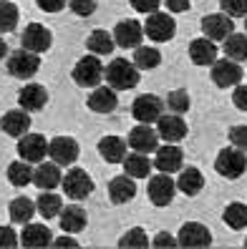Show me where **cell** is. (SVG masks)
<instances>
[{
  "label": "cell",
  "mask_w": 247,
  "mask_h": 249,
  "mask_svg": "<svg viewBox=\"0 0 247 249\" xmlns=\"http://www.w3.org/2000/svg\"><path fill=\"white\" fill-rule=\"evenodd\" d=\"M139 68L136 63H129L126 58H114V61L106 66V81L111 89L116 91H129L139 83Z\"/></svg>",
  "instance_id": "1"
},
{
  "label": "cell",
  "mask_w": 247,
  "mask_h": 249,
  "mask_svg": "<svg viewBox=\"0 0 247 249\" xmlns=\"http://www.w3.org/2000/svg\"><path fill=\"white\" fill-rule=\"evenodd\" d=\"M247 151L237 149L235 143L227 146V149H222L220 154H217V161H214V169L220 177L225 179H240L242 174L247 171Z\"/></svg>",
  "instance_id": "2"
},
{
  "label": "cell",
  "mask_w": 247,
  "mask_h": 249,
  "mask_svg": "<svg viewBox=\"0 0 247 249\" xmlns=\"http://www.w3.org/2000/svg\"><path fill=\"white\" fill-rule=\"evenodd\" d=\"M74 81L81 89H96V86L106 78V68L101 66V61L96 55H83L81 61L74 66Z\"/></svg>",
  "instance_id": "3"
},
{
  "label": "cell",
  "mask_w": 247,
  "mask_h": 249,
  "mask_svg": "<svg viewBox=\"0 0 247 249\" xmlns=\"http://www.w3.org/2000/svg\"><path fill=\"white\" fill-rule=\"evenodd\" d=\"M38 68H40V58L33 51L20 48V51H13L8 58V73L13 78H31L38 73Z\"/></svg>",
  "instance_id": "4"
},
{
  "label": "cell",
  "mask_w": 247,
  "mask_h": 249,
  "mask_svg": "<svg viewBox=\"0 0 247 249\" xmlns=\"http://www.w3.org/2000/svg\"><path fill=\"white\" fill-rule=\"evenodd\" d=\"M144 31H147L149 40L154 43H167L174 38V33H177V23H174L171 16H167V13H149L147 23H144Z\"/></svg>",
  "instance_id": "5"
},
{
  "label": "cell",
  "mask_w": 247,
  "mask_h": 249,
  "mask_svg": "<svg viewBox=\"0 0 247 249\" xmlns=\"http://www.w3.org/2000/svg\"><path fill=\"white\" fill-rule=\"evenodd\" d=\"M245 78V73L240 68V61L232 58H222V61L212 63V81L220 89H229V86H240V81Z\"/></svg>",
  "instance_id": "6"
},
{
  "label": "cell",
  "mask_w": 247,
  "mask_h": 249,
  "mask_svg": "<svg viewBox=\"0 0 247 249\" xmlns=\"http://www.w3.org/2000/svg\"><path fill=\"white\" fill-rule=\"evenodd\" d=\"M177 239H179V247H187V249H205V247L212 244V234H209V229H207L205 224L187 222V224H182Z\"/></svg>",
  "instance_id": "7"
},
{
  "label": "cell",
  "mask_w": 247,
  "mask_h": 249,
  "mask_svg": "<svg viewBox=\"0 0 247 249\" xmlns=\"http://www.w3.org/2000/svg\"><path fill=\"white\" fill-rule=\"evenodd\" d=\"M202 33L212 40H225L227 36L235 33V20L227 13H209L202 18Z\"/></svg>",
  "instance_id": "8"
},
{
  "label": "cell",
  "mask_w": 247,
  "mask_h": 249,
  "mask_svg": "<svg viewBox=\"0 0 247 249\" xmlns=\"http://www.w3.org/2000/svg\"><path fill=\"white\" fill-rule=\"evenodd\" d=\"M63 192H66V196H71V199H86L91 192H94V181H91V177L86 174L83 169H68V174L63 177Z\"/></svg>",
  "instance_id": "9"
},
{
  "label": "cell",
  "mask_w": 247,
  "mask_h": 249,
  "mask_svg": "<svg viewBox=\"0 0 247 249\" xmlns=\"http://www.w3.org/2000/svg\"><path fill=\"white\" fill-rule=\"evenodd\" d=\"M51 43H53V36L46 25H40V23H31L23 31L20 36V46L25 51H33V53H46L51 48Z\"/></svg>",
  "instance_id": "10"
},
{
  "label": "cell",
  "mask_w": 247,
  "mask_h": 249,
  "mask_svg": "<svg viewBox=\"0 0 247 249\" xmlns=\"http://www.w3.org/2000/svg\"><path fill=\"white\" fill-rule=\"evenodd\" d=\"M174 192H177V184L171 181V177H167V174L162 171L159 177H152L149 179V201L154 204V207H169L171 199H174Z\"/></svg>",
  "instance_id": "11"
},
{
  "label": "cell",
  "mask_w": 247,
  "mask_h": 249,
  "mask_svg": "<svg viewBox=\"0 0 247 249\" xmlns=\"http://www.w3.org/2000/svg\"><path fill=\"white\" fill-rule=\"evenodd\" d=\"M159 131L152 128V124H139L129 131V146L139 154H149V151H156L159 149Z\"/></svg>",
  "instance_id": "12"
},
{
  "label": "cell",
  "mask_w": 247,
  "mask_h": 249,
  "mask_svg": "<svg viewBox=\"0 0 247 249\" xmlns=\"http://www.w3.org/2000/svg\"><path fill=\"white\" fill-rule=\"evenodd\" d=\"M48 141L46 136H40V134H28V136H20L18 141V156L25 159V161H31V164H40L43 159L48 156Z\"/></svg>",
  "instance_id": "13"
},
{
  "label": "cell",
  "mask_w": 247,
  "mask_h": 249,
  "mask_svg": "<svg viewBox=\"0 0 247 249\" xmlns=\"http://www.w3.org/2000/svg\"><path fill=\"white\" fill-rule=\"evenodd\" d=\"M147 31L139 20H121L119 25L114 28V38H116V46L119 48H139Z\"/></svg>",
  "instance_id": "14"
},
{
  "label": "cell",
  "mask_w": 247,
  "mask_h": 249,
  "mask_svg": "<svg viewBox=\"0 0 247 249\" xmlns=\"http://www.w3.org/2000/svg\"><path fill=\"white\" fill-rule=\"evenodd\" d=\"M162 108H164V104H162L156 96L144 93V96H139V98L134 101L132 113H134V119H136L139 124H154V121L162 119Z\"/></svg>",
  "instance_id": "15"
},
{
  "label": "cell",
  "mask_w": 247,
  "mask_h": 249,
  "mask_svg": "<svg viewBox=\"0 0 247 249\" xmlns=\"http://www.w3.org/2000/svg\"><path fill=\"white\" fill-rule=\"evenodd\" d=\"M48 156L58 166H71L78 159V143L74 139H68V136H58L48 146Z\"/></svg>",
  "instance_id": "16"
},
{
  "label": "cell",
  "mask_w": 247,
  "mask_h": 249,
  "mask_svg": "<svg viewBox=\"0 0 247 249\" xmlns=\"http://www.w3.org/2000/svg\"><path fill=\"white\" fill-rule=\"evenodd\" d=\"M184 164V154L177 143H167V146H159L156 149V159H154V166L164 174H174V171H182Z\"/></svg>",
  "instance_id": "17"
},
{
  "label": "cell",
  "mask_w": 247,
  "mask_h": 249,
  "mask_svg": "<svg viewBox=\"0 0 247 249\" xmlns=\"http://www.w3.org/2000/svg\"><path fill=\"white\" fill-rule=\"evenodd\" d=\"M86 106L96 113H111L119 106V96H116V89L111 86H96L94 93L86 98Z\"/></svg>",
  "instance_id": "18"
},
{
  "label": "cell",
  "mask_w": 247,
  "mask_h": 249,
  "mask_svg": "<svg viewBox=\"0 0 247 249\" xmlns=\"http://www.w3.org/2000/svg\"><path fill=\"white\" fill-rule=\"evenodd\" d=\"M156 131L167 143H179L187 136V124L182 119V113H174V116H162L156 121Z\"/></svg>",
  "instance_id": "19"
},
{
  "label": "cell",
  "mask_w": 247,
  "mask_h": 249,
  "mask_svg": "<svg viewBox=\"0 0 247 249\" xmlns=\"http://www.w3.org/2000/svg\"><path fill=\"white\" fill-rule=\"evenodd\" d=\"M33 184L40 189V192H53L58 184H63V174H61V166L51 161V164H38L36 174H33Z\"/></svg>",
  "instance_id": "20"
},
{
  "label": "cell",
  "mask_w": 247,
  "mask_h": 249,
  "mask_svg": "<svg viewBox=\"0 0 247 249\" xmlns=\"http://www.w3.org/2000/svg\"><path fill=\"white\" fill-rule=\"evenodd\" d=\"M18 104L25 111H40L43 106L48 104V91L43 89L40 83H28L18 93Z\"/></svg>",
  "instance_id": "21"
},
{
  "label": "cell",
  "mask_w": 247,
  "mask_h": 249,
  "mask_svg": "<svg viewBox=\"0 0 247 249\" xmlns=\"http://www.w3.org/2000/svg\"><path fill=\"white\" fill-rule=\"evenodd\" d=\"M98 154L106 164H124L126 159V141L119 136H104L98 141Z\"/></svg>",
  "instance_id": "22"
},
{
  "label": "cell",
  "mask_w": 247,
  "mask_h": 249,
  "mask_svg": "<svg viewBox=\"0 0 247 249\" xmlns=\"http://www.w3.org/2000/svg\"><path fill=\"white\" fill-rule=\"evenodd\" d=\"M190 58L194 66H212L217 61V46L212 38H197L190 43Z\"/></svg>",
  "instance_id": "23"
},
{
  "label": "cell",
  "mask_w": 247,
  "mask_h": 249,
  "mask_svg": "<svg viewBox=\"0 0 247 249\" xmlns=\"http://www.w3.org/2000/svg\"><path fill=\"white\" fill-rule=\"evenodd\" d=\"M136 194V184H134V177H129V174H124V177H114L109 181V196L114 204H126L132 201Z\"/></svg>",
  "instance_id": "24"
},
{
  "label": "cell",
  "mask_w": 247,
  "mask_h": 249,
  "mask_svg": "<svg viewBox=\"0 0 247 249\" xmlns=\"http://www.w3.org/2000/svg\"><path fill=\"white\" fill-rule=\"evenodd\" d=\"M51 229L46 224H31L28 222L23 234H20V244L23 247H31V249H40V247H48L51 244Z\"/></svg>",
  "instance_id": "25"
},
{
  "label": "cell",
  "mask_w": 247,
  "mask_h": 249,
  "mask_svg": "<svg viewBox=\"0 0 247 249\" xmlns=\"http://www.w3.org/2000/svg\"><path fill=\"white\" fill-rule=\"evenodd\" d=\"M28 113H31V111H25V108L8 111L3 116V131L8 136H25L28 128H31V116H28Z\"/></svg>",
  "instance_id": "26"
},
{
  "label": "cell",
  "mask_w": 247,
  "mask_h": 249,
  "mask_svg": "<svg viewBox=\"0 0 247 249\" xmlns=\"http://www.w3.org/2000/svg\"><path fill=\"white\" fill-rule=\"evenodd\" d=\"M58 222H61V229L66 234H78L86 229V212L74 204V207H66L61 214H58Z\"/></svg>",
  "instance_id": "27"
},
{
  "label": "cell",
  "mask_w": 247,
  "mask_h": 249,
  "mask_svg": "<svg viewBox=\"0 0 247 249\" xmlns=\"http://www.w3.org/2000/svg\"><path fill=\"white\" fill-rule=\"evenodd\" d=\"M202 186H205V177H202V171L197 166H190V169H182L179 171V179H177V189L187 196H194L202 192Z\"/></svg>",
  "instance_id": "28"
},
{
  "label": "cell",
  "mask_w": 247,
  "mask_h": 249,
  "mask_svg": "<svg viewBox=\"0 0 247 249\" xmlns=\"http://www.w3.org/2000/svg\"><path fill=\"white\" fill-rule=\"evenodd\" d=\"M114 46H116L114 33L101 31V28H98V31H94L89 38H86V48H89L91 53H96V55H111Z\"/></svg>",
  "instance_id": "29"
},
{
  "label": "cell",
  "mask_w": 247,
  "mask_h": 249,
  "mask_svg": "<svg viewBox=\"0 0 247 249\" xmlns=\"http://www.w3.org/2000/svg\"><path fill=\"white\" fill-rule=\"evenodd\" d=\"M36 212H38V204H33L31 199H25V196H18V199L10 201V219L16 224H28Z\"/></svg>",
  "instance_id": "30"
},
{
  "label": "cell",
  "mask_w": 247,
  "mask_h": 249,
  "mask_svg": "<svg viewBox=\"0 0 247 249\" xmlns=\"http://www.w3.org/2000/svg\"><path fill=\"white\" fill-rule=\"evenodd\" d=\"M222 51L227 58L232 61H247V36H240V33H232L222 40Z\"/></svg>",
  "instance_id": "31"
},
{
  "label": "cell",
  "mask_w": 247,
  "mask_h": 249,
  "mask_svg": "<svg viewBox=\"0 0 247 249\" xmlns=\"http://www.w3.org/2000/svg\"><path fill=\"white\" fill-rule=\"evenodd\" d=\"M33 169H31V161H25V159H20V161H13V164L8 166V181L13 184V186H28L33 181Z\"/></svg>",
  "instance_id": "32"
},
{
  "label": "cell",
  "mask_w": 247,
  "mask_h": 249,
  "mask_svg": "<svg viewBox=\"0 0 247 249\" xmlns=\"http://www.w3.org/2000/svg\"><path fill=\"white\" fill-rule=\"evenodd\" d=\"M124 171L129 174V177H134V179H147L149 171H152V164H149V159L144 154L134 151L132 156L124 159Z\"/></svg>",
  "instance_id": "33"
},
{
  "label": "cell",
  "mask_w": 247,
  "mask_h": 249,
  "mask_svg": "<svg viewBox=\"0 0 247 249\" xmlns=\"http://www.w3.org/2000/svg\"><path fill=\"white\" fill-rule=\"evenodd\" d=\"M38 214L40 216H46V219H53V216H58L63 212V201H61V196L58 194H53V192H43L40 196H38Z\"/></svg>",
  "instance_id": "34"
},
{
  "label": "cell",
  "mask_w": 247,
  "mask_h": 249,
  "mask_svg": "<svg viewBox=\"0 0 247 249\" xmlns=\"http://www.w3.org/2000/svg\"><path fill=\"white\" fill-rule=\"evenodd\" d=\"M134 51H136V53H134V63H136L139 71H152V68H156L159 63H162V53H159L156 48L139 46V48H134Z\"/></svg>",
  "instance_id": "35"
},
{
  "label": "cell",
  "mask_w": 247,
  "mask_h": 249,
  "mask_svg": "<svg viewBox=\"0 0 247 249\" xmlns=\"http://www.w3.org/2000/svg\"><path fill=\"white\" fill-rule=\"evenodd\" d=\"M222 219H225V224L229 229L240 231V229L247 227V207H245V204H240V201L229 204V207L225 209V214H222Z\"/></svg>",
  "instance_id": "36"
},
{
  "label": "cell",
  "mask_w": 247,
  "mask_h": 249,
  "mask_svg": "<svg viewBox=\"0 0 247 249\" xmlns=\"http://www.w3.org/2000/svg\"><path fill=\"white\" fill-rule=\"evenodd\" d=\"M18 25V8L10 0H3L0 3V31L3 33H13Z\"/></svg>",
  "instance_id": "37"
},
{
  "label": "cell",
  "mask_w": 247,
  "mask_h": 249,
  "mask_svg": "<svg viewBox=\"0 0 247 249\" xmlns=\"http://www.w3.org/2000/svg\"><path fill=\"white\" fill-rule=\"evenodd\" d=\"M119 247H136V249H144V247H149V237H147V231H144L141 227H134V229H129L124 237L119 239Z\"/></svg>",
  "instance_id": "38"
},
{
  "label": "cell",
  "mask_w": 247,
  "mask_h": 249,
  "mask_svg": "<svg viewBox=\"0 0 247 249\" xmlns=\"http://www.w3.org/2000/svg\"><path fill=\"white\" fill-rule=\"evenodd\" d=\"M167 106H169L171 113H187V111H190V93H187L184 89L171 91L167 96Z\"/></svg>",
  "instance_id": "39"
},
{
  "label": "cell",
  "mask_w": 247,
  "mask_h": 249,
  "mask_svg": "<svg viewBox=\"0 0 247 249\" xmlns=\"http://www.w3.org/2000/svg\"><path fill=\"white\" fill-rule=\"evenodd\" d=\"M220 8H222V13H227L232 18L247 16V0H220Z\"/></svg>",
  "instance_id": "40"
},
{
  "label": "cell",
  "mask_w": 247,
  "mask_h": 249,
  "mask_svg": "<svg viewBox=\"0 0 247 249\" xmlns=\"http://www.w3.org/2000/svg\"><path fill=\"white\" fill-rule=\"evenodd\" d=\"M68 5H71V10H74L76 16L89 18L91 13L96 10V0H68Z\"/></svg>",
  "instance_id": "41"
},
{
  "label": "cell",
  "mask_w": 247,
  "mask_h": 249,
  "mask_svg": "<svg viewBox=\"0 0 247 249\" xmlns=\"http://www.w3.org/2000/svg\"><path fill=\"white\" fill-rule=\"evenodd\" d=\"M229 141L237 146V149L247 151V126H232L229 128Z\"/></svg>",
  "instance_id": "42"
},
{
  "label": "cell",
  "mask_w": 247,
  "mask_h": 249,
  "mask_svg": "<svg viewBox=\"0 0 247 249\" xmlns=\"http://www.w3.org/2000/svg\"><path fill=\"white\" fill-rule=\"evenodd\" d=\"M159 5H162V0H132V8L136 13H156Z\"/></svg>",
  "instance_id": "43"
},
{
  "label": "cell",
  "mask_w": 247,
  "mask_h": 249,
  "mask_svg": "<svg viewBox=\"0 0 247 249\" xmlns=\"http://www.w3.org/2000/svg\"><path fill=\"white\" fill-rule=\"evenodd\" d=\"M156 249H167V247H177L179 244V239H174L169 231H159L156 237H154V242H152Z\"/></svg>",
  "instance_id": "44"
},
{
  "label": "cell",
  "mask_w": 247,
  "mask_h": 249,
  "mask_svg": "<svg viewBox=\"0 0 247 249\" xmlns=\"http://www.w3.org/2000/svg\"><path fill=\"white\" fill-rule=\"evenodd\" d=\"M38 8L40 10H46V13H58V10H63L68 0H36Z\"/></svg>",
  "instance_id": "45"
},
{
  "label": "cell",
  "mask_w": 247,
  "mask_h": 249,
  "mask_svg": "<svg viewBox=\"0 0 247 249\" xmlns=\"http://www.w3.org/2000/svg\"><path fill=\"white\" fill-rule=\"evenodd\" d=\"M232 101L240 111H247V86H235V93H232Z\"/></svg>",
  "instance_id": "46"
},
{
  "label": "cell",
  "mask_w": 247,
  "mask_h": 249,
  "mask_svg": "<svg viewBox=\"0 0 247 249\" xmlns=\"http://www.w3.org/2000/svg\"><path fill=\"white\" fill-rule=\"evenodd\" d=\"M0 237H3V239H0V244H3V247H16V244H18V239H16V234H13L10 227L0 229Z\"/></svg>",
  "instance_id": "47"
},
{
  "label": "cell",
  "mask_w": 247,
  "mask_h": 249,
  "mask_svg": "<svg viewBox=\"0 0 247 249\" xmlns=\"http://www.w3.org/2000/svg\"><path fill=\"white\" fill-rule=\"evenodd\" d=\"M167 8L171 13H184V10H190V0H164Z\"/></svg>",
  "instance_id": "48"
},
{
  "label": "cell",
  "mask_w": 247,
  "mask_h": 249,
  "mask_svg": "<svg viewBox=\"0 0 247 249\" xmlns=\"http://www.w3.org/2000/svg\"><path fill=\"white\" fill-rule=\"evenodd\" d=\"M56 247H78V244H76V239H58Z\"/></svg>",
  "instance_id": "49"
},
{
  "label": "cell",
  "mask_w": 247,
  "mask_h": 249,
  "mask_svg": "<svg viewBox=\"0 0 247 249\" xmlns=\"http://www.w3.org/2000/svg\"><path fill=\"white\" fill-rule=\"evenodd\" d=\"M245 31H247V18H245Z\"/></svg>",
  "instance_id": "50"
},
{
  "label": "cell",
  "mask_w": 247,
  "mask_h": 249,
  "mask_svg": "<svg viewBox=\"0 0 247 249\" xmlns=\"http://www.w3.org/2000/svg\"><path fill=\"white\" fill-rule=\"evenodd\" d=\"M245 247H247V239H245Z\"/></svg>",
  "instance_id": "51"
}]
</instances>
